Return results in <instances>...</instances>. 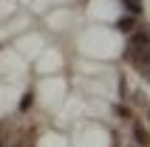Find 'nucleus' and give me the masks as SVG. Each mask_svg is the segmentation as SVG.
Returning a JSON list of instances; mask_svg holds the SVG:
<instances>
[{
	"mask_svg": "<svg viewBox=\"0 0 150 147\" xmlns=\"http://www.w3.org/2000/svg\"><path fill=\"white\" fill-rule=\"evenodd\" d=\"M20 102V85H0V113H6Z\"/></svg>",
	"mask_w": 150,
	"mask_h": 147,
	"instance_id": "obj_7",
	"label": "nucleus"
},
{
	"mask_svg": "<svg viewBox=\"0 0 150 147\" xmlns=\"http://www.w3.org/2000/svg\"><path fill=\"white\" fill-rule=\"evenodd\" d=\"M79 51L85 57H96V59H110L119 57L122 51V37L110 28H88L79 37Z\"/></svg>",
	"mask_w": 150,
	"mask_h": 147,
	"instance_id": "obj_1",
	"label": "nucleus"
},
{
	"mask_svg": "<svg viewBox=\"0 0 150 147\" xmlns=\"http://www.w3.org/2000/svg\"><path fill=\"white\" fill-rule=\"evenodd\" d=\"M0 74H3V76L23 74V59L17 57V51H8V48L0 51Z\"/></svg>",
	"mask_w": 150,
	"mask_h": 147,
	"instance_id": "obj_6",
	"label": "nucleus"
},
{
	"mask_svg": "<svg viewBox=\"0 0 150 147\" xmlns=\"http://www.w3.org/2000/svg\"><path fill=\"white\" fill-rule=\"evenodd\" d=\"M37 147H68V144H65V139H62L59 133H45Z\"/></svg>",
	"mask_w": 150,
	"mask_h": 147,
	"instance_id": "obj_10",
	"label": "nucleus"
},
{
	"mask_svg": "<svg viewBox=\"0 0 150 147\" xmlns=\"http://www.w3.org/2000/svg\"><path fill=\"white\" fill-rule=\"evenodd\" d=\"M62 68V54L57 48H48V51H40V59H37V71L40 74H54Z\"/></svg>",
	"mask_w": 150,
	"mask_h": 147,
	"instance_id": "obj_5",
	"label": "nucleus"
},
{
	"mask_svg": "<svg viewBox=\"0 0 150 147\" xmlns=\"http://www.w3.org/2000/svg\"><path fill=\"white\" fill-rule=\"evenodd\" d=\"M74 147H110V136L96 124H82L74 136Z\"/></svg>",
	"mask_w": 150,
	"mask_h": 147,
	"instance_id": "obj_3",
	"label": "nucleus"
},
{
	"mask_svg": "<svg viewBox=\"0 0 150 147\" xmlns=\"http://www.w3.org/2000/svg\"><path fill=\"white\" fill-rule=\"evenodd\" d=\"M37 99H40V105H42V107H48V110L59 107L62 102H65V82L57 79V76L42 79V82H40V88H37Z\"/></svg>",
	"mask_w": 150,
	"mask_h": 147,
	"instance_id": "obj_2",
	"label": "nucleus"
},
{
	"mask_svg": "<svg viewBox=\"0 0 150 147\" xmlns=\"http://www.w3.org/2000/svg\"><path fill=\"white\" fill-rule=\"evenodd\" d=\"M40 48H42L40 34H28V37H23V40H17V51H20L23 57H37Z\"/></svg>",
	"mask_w": 150,
	"mask_h": 147,
	"instance_id": "obj_8",
	"label": "nucleus"
},
{
	"mask_svg": "<svg viewBox=\"0 0 150 147\" xmlns=\"http://www.w3.org/2000/svg\"><path fill=\"white\" fill-rule=\"evenodd\" d=\"M88 14L93 20H116L122 14V6H119V0H91L88 3Z\"/></svg>",
	"mask_w": 150,
	"mask_h": 147,
	"instance_id": "obj_4",
	"label": "nucleus"
},
{
	"mask_svg": "<svg viewBox=\"0 0 150 147\" xmlns=\"http://www.w3.org/2000/svg\"><path fill=\"white\" fill-rule=\"evenodd\" d=\"M71 20H74V14H71L68 8H59L57 14H51V17H48V25H51V28H57V31H62V28H65Z\"/></svg>",
	"mask_w": 150,
	"mask_h": 147,
	"instance_id": "obj_9",
	"label": "nucleus"
}]
</instances>
